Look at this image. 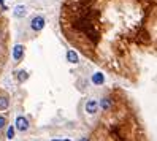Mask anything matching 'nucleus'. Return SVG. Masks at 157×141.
<instances>
[{"label": "nucleus", "mask_w": 157, "mask_h": 141, "mask_svg": "<svg viewBox=\"0 0 157 141\" xmlns=\"http://www.w3.org/2000/svg\"><path fill=\"white\" fill-rule=\"evenodd\" d=\"M30 27H32V30L40 32L41 29L44 27V17H41V16H35L34 19H32V22H30Z\"/></svg>", "instance_id": "1"}, {"label": "nucleus", "mask_w": 157, "mask_h": 141, "mask_svg": "<svg viewBox=\"0 0 157 141\" xmlns=\"http://www.w3.org/2000/svg\"><path fill=\"white\" fill-rule=\"evenodd\" d=\"M16 128H17V130H21V132H25L29 128V120L25 119L24 116H19L16 119Z\"/></svg>", "instance_id": "2"}, {"label": "nucleus", "mask_w": 157, "mask_h": 141, "mask_svg": "<svg viewBox=\"0 0 157 141\" xmlns=\"http://www.w3.org/2000/svg\"><path fill=\"white\" fill-rule=\"evenodd\" d=\"M97 110H99V103H97L95 100H89L87 103H86V111L89 114H95Z\"/></svg>", "instance_id": "3"}, {"label": "nucleus", "mask_w": 157, "mask_h": 141, "mask_svg": "<svg viewBox=\"0 0 157 141\" xmlns=\"http://www.w3.org/2000/svg\"><path fill=\"white\" fill-rule=\"evenodd\" d=\"M22 54H24V46L16 45L13 49V59L14 60H21V59H22Z\"/></svg>", "instance_id": "4"}, {"label": "nucleus", "mask_w": 157, "mask_h": 141, "mask_svg": "<svg viewBox=\"0 0 157 141\" xmlns=\"http://www.w3.org/2000/svg\"><path fill=\"white\" fill-rule=\"evenodd\" d=\"M25 13H27V10H25L24 5H17V7L13 10V14H14L16 17H24Z\"/></svg>", "instance_id": "5"}, {"label": "nucleus", "mask_w": 157, "mask_h": 141, "mask_svg": "<svg viewBox=\"0 0 157 141\" xmlns=\"http://www.w3.org/2000/svg\"><path fill=\"white\" fill-rule=\"evenodd\" d=\"M67 60H68L70 63H76L78 62V54H76L73 49H70V51L67 52Z\"/></svg>", "instance_id": "6"}, {"label": "nucleus", "mask_w": 157, "mask_h": 141, "mask_svg": "<svg viewBox=\"0 0 157 141\" xmlns=\"http://www.w3.org/2000/svg\"><path fill=\"white\" fill-rule=\"evenodd\" d=\"M103 81H105V76H103L102 73H95V75H92V83L94 84L100 86V84H103Z\"/></svg>", "instance_id": "7"}, {"label": "nucleus", "mask_w": 157, "mask_h": 141, "mask_svg": "<svg viewBox=\"0 0 157 141\" xmlns=\"http://www.w3.org/2000/svg\"><path fill=\"white\" fill-rule=\"evenodd\" d=\"M8 105H10V102H8V98L7 97H0V110H7L8 108Z\"/></svg>", "instance_id": "8"}, {"label": "nucleus", "mask_w": 157, "mask_h": 141, "mask_svg": "<svg viewBox=\"0 0 157 141\" xmlns=\"http://www.w3.org/2000/svg\"><path fill=\"white\" fill-rule=\"evenodd\" d=\"M17 78H19V81H25L29 76H27V73H25V72H19V76H17Z\"/></svg>", "instance_id": "9"}, {"label": "nucleus", "mask_w": 157, "mask_h": 141, "mask_svg": "<svg viewBox=\"0 0 157 141\" xmlns=\"http://www.w3.org/2000/svg\"><path fill=\"white\" fill-rule=\"evenodd\" d=\"M7 135H8V138H13V136H14V127H10V128H8Z\"/></svg>", "instance_id": "10"}, {"label": "nucleus", "mask_w": 157, "mask_h": 141, "mask_svg": "<svg viewBox=\"0 0 157 141\" xmlns=\"http://www.w3.org/2000/svg\"><path fill=\"white\" fill-rule=\"evenodd\" d=\"M5 125H7V119L3 116H0V128H3Z\"/></svg>", "instance_id": "11"}, {"label": "nucleus", "mask_w": 157, "mask_h": 141, "mask_svg": "<svg viewBox=\"0 0 157 141\" xmlns=\"http://www.w3.org/2000/svg\"><path fill=\"white\" fill-rule=\"evenodd\" d=\"M109 106V100L108 98H103V102H102V108H108Z\"/></svg>", "instance_id": "12"}, {"label": "nucleus", "mask_w": 157, "mask_h": 141, "mask_svg": "<svg viewBox=\"0 0 157 141\" xmlns=\"http://www.w3.org/2000/svg\"><path fill=\"white\" fill-rule=\"evenodd\" d=\"M81 141H89V140H87V138H83V140H81Z\"/></svg>", "instance_id": "13"}]
</instances>
